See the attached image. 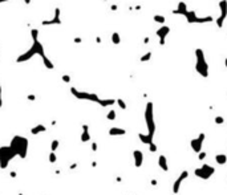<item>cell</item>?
Listing matches in <instances>:
<instances>
[{
	"mask_svg": "<svg viewBox=\"0 0 227 195\" xmlns=\"http://www.w3.org/2000/svg\"><path fill=\"white\" fill-rule=\"evenodd\" d=\"M28 153V139L25 137L15 136L8 146L0 147V167L6 169L9 162L16 157L25 158Z\"/></svg>",
	"mask_w": 227,
	"mask_h": 195,
	"instance_id": "obj_1",
	"label": "cell"
},
{
	"mask_svg": "<svg viewBox=\"0 0 227 195\" xmlns=\"http://www.w3.org/2000/svg\"><path fill=\"white\" fill-rule=\"evenodd\" d=\"M195 71L201 77H203V78L209 77V64L206 61L203 49H201V48L195 49Z\"/></svg>",
	"mask_w": 227,
	"mask_h": 195,
	"instance_id": "obj_2",
	"label": "cell"
},
{
	"mask_svg": "<svg viewBox=\"0 0 227 195\" xmlns=\"http://www.w3.org/2000/svg\"><path fill=\"white\" fill-rule=\"evenodd\" d=\"M35 54H39L41 58L45 56V53H44V47L43 44L39 41V40H35L32 47L28 49L27 52H24L23 54H20L17 58H16V63H24V61H28V60H31Z\"/></svg>",
	"mask_w": 227,
	"mask_h": 195,
	"instance_id": "obj_3",
	"label": "cell"
},
{
	"mask_svg": "<svg viewBox=\"0 0 227 195\" xmlns=\"http://www.w3.org/2000/svg\"><path fill=\"white\" fill-rule=\"evenodd\" d=\"M181 16H183L189 24H207V23L213 21V16H210V15H207V16H199L193 9H186L185 12H182Z\"/></svg>",
	"mask_w": 227,
	"mask_h": 195,
	"instance_id": "obj_4",
	"label": "cell"
},
{
	"mask_svg": "<svg viewBox=\"0 0 227 195\" xmlns=\"http://www.w3.org/2000/svg\"><path fill=\"white\" fill-rule=\"evenodd\" d=\"M145 122L147 128V134L154 137L155 133V122H154V105L153 102H147L145 108Z\"/></svg>",
	"mask_w": 227,
	"mask_h": 195,
	"instance_id": "obj_5",
	"label": "cell"
},
{
	"mask_svg": "<svg viewBox=\"0 0 227 195\" xmlns=\"http://www.w3.org/2000/svg\"><path fill=\"white\" fill-rule=\"evenodd\" d=\"M71 93L78 100H85V101H90V102H96V104H100V100H101L96 93L81 92V91H77L76 88H71Z\"/></svg>",
	"mask_w": 227,
	"mask_h": 195,
	"instance_id": "obj_6",
	"label": "cell"
},
{
	"mask_svg": "<svg viewBox=\"0 0 227 195\" xmlns=\"http://www.w3.org/2000/svg\"><path fill=\"white\" fill-rule=\"evenodd\" d=\"M214 173H215V169L213 166H210V165H207V163H203L201 167L194 170L195 177H198L201 179H205V181L206 179H210L211 175H214Z\"/></svg>",
	"mask_w": 227,
	"mask_h": 195,
	"instance_id": "obj_7",
	"label": "cell"
},
{
	"mask_svg": "<svg viewBox=\"0 0 227 195\" xmlns=\"http://www.w3.org/2000/svg\"><path fill=\"white\" fill-rule=\"evenodd\" d=\"M218 7H219L220 15H219V17L215 20V23H216V26H218V28H223L225 20L227 17V0H219Z\"/></svg>",
	"mask_w": 227,
	"mask_h": 195,
	"instance_id": "obj_8",
	"label": "cell"
},
{
	"mask_svg": "<svg viewBox=\"0 0 227 195\" xmlns=\"http://www.w3.org/2000/svg\"><path fill=\"white\" fill-rule=\"evenodd\" d=\"M205 138H206V134H205V133H201L197 138H193V139L190 141V146H191V149H193V151H194L195 154H199V153L202 151Z\"/></svg>",
	"mask_w": 227,
	"mask_h": 195,
	"instance_id": "obj_9",
	"label": "cell"
},
{
	"mask_svg": "<svg viewBox=\"0 0 227 195\" xmlns=\"http://www.w3.org/2000/svg\"><path fill=\"white\" fill-rule=\"evenodd\" d=\"M187 177H189V171H187V170H183V171L179 174V177L174 181V183H173V193H174V194L179 193L181 184H182V182H183L185 179H187Z\"/></svg>",
	"mask_w": 227,
	"mask_h": 195,
	"instance_id": "obj_10",
	"label": "cell"
},
{
	"mask_svg": "<svg viewBox=\"0 0 227 195\" xmlns=\"http://www.w3.org/2000/svg\"><path fill=\"white\" fill-rule=\"evenodd\" d=\"M170 33V27H167V26H162V27H160L158 29H157V32H155V35H157V37L160 39V45H164L165 44V39H166V36Z\"/></svg>",
	"mask_w": 227,
	"mask_h": 195,
	"instance_id": "obj_11",
	"label": "cell"
},
{
	"mask_svg": "<svg viewBox=\"0 0 227 195\" xmlns=\"http://www.w3.org/2000/svg\"><path fill=\"white\" fill-rule=\"evenodd\" d=\"M56 24H61V20H60V8H56L55 9V17H53V19H51V20H43V21H41V26H44V27L56 26Z\"/></svg>",
	"mask_w": 227,
	"mask_h": 195,
	"instance_id": "obj_12",
	"label": "cell"
},
{
	"mask_svg": "<svg viewBox=\"0 0 227 195\" xmlns=\"http://www.w3.org/2000/svg\"><path fill=\"white\" fill-rule=\"evenodd\" d=\"M133 158H134V165L137 167H141L144 163V153L141 150H134L133 151Z\"/></svg>",
	"mask_w": 227,
	"mask_h": 195,
	"instance_id": "obj_13",
	"label": "cell"
},
{
	"mask_svg": "<svg viewBox=\"0 0 227 195\" xmlns=\"http://www.w3.org/2000/svg\"><path fill=\"white\" fill-rule=\"evenodd\" d=\"M90 141V134H89V126L88 125H82V134H81V142H89Z\"/></svg>",
	"mask_w": 227,
	"mask_h": 195,
	"instance_id": "obj_14",
	"label": "cell"
},
{
	"mask_svg": "<svg viewBox=\"0 0 227 195\" xmlns=\"http://www.w3.org/2000/svg\"><path fill=\"white\" fill-rule=\"evenodd\" d=\"M126 134V130L122 129V128H110L109 129V136L112 137H116V136H125Z\"/></svg>",
	"mask_w": 227,
	"mask_h": 195,
	"instance_id": "obj_15",
	"label": "cell"
},
{
	"mask_svg": "<svg viewBox=\"0 0 227 195\" xmlns=\"http://www.w3.org/2000/svg\"><path fill=\"white\" fill-rule=\"evenodd\" d=\"M138 138H140V141L142 143H145V145H147V146H149L150 143H153V138H154V137H150L149 134L140 133V134H138Z\"/></svg>",
	"mask_w": 227,
	"mask_h": 195,
	"instance_id": "obj_16",
	"label": "cell"
},
{
	"mask_svg": "<svg viewBox=\"0 0 227 195\" xmlns=\"http://www.w3.org/2000/svg\"><path fill=\"white\" fill-rule=\"evenodd\" d=\"M158 165H160V167L164 170V171H169V166H167V159H166V157L164 156V154H161L160 156V158H158Z\"/></svg>",
	"mask_w": 227,
	"mask_h": 195,
	"instance_id": "obj_17",
	"label": "cell"
},
{
	"mask_svg": "<svg viewBox=\"0 0 227 195\" xmlns=\"http://www.w3.org/2000/svg\"><path fill=\"white\" fill-rule=\"evenodd\" d=\"M45 130H47V128L44 126V125L39 123V125H36V126H33V128L31 129V133H32V134H40V133H43V132H45Z\"/></svg>",
	"mask_w": 227,
	"mask_h": 195,
	"instance_id": "obj_18",
	"label": "cell"
},
{
	"mask_svg": "<svg viewBox=\"0 0 227 195\" xmlns=\"http://www.w3.org/2000/svg\"><path fill=\"white\" fill-rule=\"evenodd\" d=\"M215 161L218 165H226L227 163V156L226 154H216L215 156Z\"/></svg>",
	"mask_w": 227,
	"mask_h": 195,
	"instance_id": "obj_19",
	"label": "cell"
},
{
	"mask_svg": "<svg viewBox=\"0 0 227 195\" xmlns=\"http://www.w3.org/2000/svg\"><path fill=\"white\" fill-rule=\"evenodd\" d=\"M43 64L45 65V68H47V69H53V68H55V65H53V63H52L51 60H49L47 56H44V57H43Z\"/></svg>",
	"mask_w": 227,
	"mask_h": 195,
	"instance_id": "obj_20",
	"label": "cell"
},
{
	"mask_svg": "<svg viewBox=\"0 0 227 195\" xmlns=\"http://www.w3.org/2000/svg\"><path fill=\"white\" fill-rule=\"evenodd\" d=\"M153 20H154L155 23L165 24V20H166V17L164 16V15H154V16H153Z\"/></svg>",
	"mask_w": 227,
	"mask_h": 195,
	"instance_id": "obj_21",
	"label": "cell"
},
{
	"mask_svg": "<svg viewBox=\"0 0 227 195\" xmlns=\"http://www.w3.org/2000/svg\"><path fill=\"white\" fill-rule=\"evenodd\" d=\"M112 43L113 44H120L121 43V37H120V35H118V32L112 33Z\"/></svg>",
	"mask_w": 227,
	"mask_h": 195,
	"instance_id": "obj_22",
	"label": "cell"
},
{
	"mask_svg": "<svg viewBox=\"0 0 227 195\" xmlns=\"http://www.w3.org/2000/svg\"><path fill=\"white\" fill-rule=\"evenodd\" d=\"M151 56H153V53H151V52H146V53L144 54V56H141V58H140V60H141V63H147V61H149V60L151 58Z\"/></svg>",
	"mask_w": 227,
	"mask_h": 195,
	"instance_id": "obj_23",
	"label": "cell"
},
{
	"mask_svg": "<svg viewBox=\"0 0 227 195\" xmlns=\"http://www.w3.org/2000/svg\"><path fill=\"white\" fill-rule=\"evenodd\" d=\"M116 117H117L116 116V110H109V113L106 114V118L109 119V121H114Z\"/></svg>",
	"mask_w": 227,
	"mask_h": 195,
	"instance_id": "obj_24",
	"label": "cell"
},
{
	"mask_svg": "<svg viewBox=\"0 0 227 195\" xmlns=\"http://www.w3.org/2000/svg\"><path fill=\"white\" fill-rule=\"evenodd\" d=\"M31 36L33 39V41H35V40H39V29H36V28L31 29Z\"/></svg>",
	"mask_w": 227,
	"mask_h": 195,
	"instance_id": "obj_25",
	"label": "cell"
},
{
	"mask_svg": "<svg viewBox=\"0 0 227 195\" xmlns=\"http://www.w3.org/2000/svg\"><path fill=\"white\" fill-rule=\"evenodd\" d=\"M116 104H118V106H120V108L122 109V110H125V109H126V104H125L124 100L118 98V100H116Z\"/></svg>",
	"mask_w": 227,
	"mask_h": 195,
	"instance_id": "obj_26",
	"label": "cell"
},
{
	"mask_svg": "<svg viewBox=\"0 0 227 195\" xmlns=\"http://www.w3.org/2000/svg\"><path fill=\"white\" fill-rule=\"evenodd\" d=\"M57 147H58V141H57V139H55V141H52V143H51V149H52V151H56Z\"/></svg>",
	"mask_w": 227,
	"mask_h": 195,
	"instance_id": "obj_27",
	"label": "cell"
},
{
	"mask_svg": "<svg viewBox=\"0 0 227 195\" xmlns=\"http://www.w3.org/2000/svg\"><path fill=\"white\" fill-rule=\"evenodd\" d=\"M56 159H57V158H56L55 151H52L51 154H49V162H51V163H55V162H56Z\"/></svg>",
	"mask_w": 227,
	"mask_h": 195,
	"instance_id": "obj_28",
	"label": "cell"
},
{
	"mask_svg": "<svg viewBox=\"0 0 227 195\" xmlns=\"http://www.w3.org/2000/svg\"><path fill=\"white\" fill-rule=\"evenodd\" d=\"M223 122H225V118H223V117H220V116L215 117V123H216V125H222Z\"/></svg>",
	"mask_w": 227,
	"mask_h": 195,
	"instance_id": "obj_29",
	"label": "cell"
},
{
	"mask_svg": "<svg viewBox=\"0 0 227 195\" xmlns=\"http://www.w3.org/2000/svg\"><path fill=\"white\" fill-rule=\"evenodd\" d=\"M149 150H150L151 153H155V151H157V145H155L154 142L150 143V145H149Z\"/></svg>",
	"mask_w": 227,
	"mask_h": 195,
	"instance_id": "obj_30",
	"label": "cell"
},
{
	"mask_svg": "<svg viewBox=\"0 0 227 195\" xmlns=\"http://www.w3.org/2000/svg\"><path fill=\"white\" fill-rule=\"evenodd\" d=\"M61 78H63V81H64V82H67V84L71 82V76H68V74H63V77H61Z\"/></svg>",
	"mask_w": 227,
	"mask_h": 195,
	"instance_id": "obj_31",
	"label": "cell"
},
{
	"mask_svg": "<svg viewBox=\"0 0 227 195\" xmlns=\"http://www.w3.org/2000/svg\"><path fill=\"white\" fill-rule=\"evenodd\" d=\"M206 156H207V153L201 151V153H199V156H198V159H199V161H203V159L206 158Z\"/></svg>",
	"mask_w": 227,
	"mask_h": 195,
	"instance_id": "obj_32",
	"label": "cell"
},
{
	"mask_svg": "<svg viewBox=\"0 0 227 195\" xmlns=\"http://www.w3.org/2000/svg\"><path fill=\"white\" fill-rule=\"evenodd\" d=\"M73 41H75L76 44H80V43L82 41V39H81V37H75V39H73Z\"/></svg>",
	"mask_w": 227,
	"mask_h": 195,
	"instance_id": "obj_33",
	"label": "cell"
},
{
	"mask_svg": "<svg viewBox=\"0 0 227 195\" xmlns=\"http://www.w3.org/2000/svg\"><path fill=\"white\" fill-rule=\"evenodd\" d=\"M92 150H93V151H96V150H97V143L96 142L92 143Z\"/></svg>",
	"mask_w": 227,
	"mask_h": 195,
	"instance_id": "obj_34",
	"label": "cell"
},
{
	"mask_svg": "<svg viewBox=\"0 0 227 195\" xmlns=\"http://www.w3.org/2000/svg\"><path fill=\"white\" fill-rule=\"evenodd\" d=\"M35 98H36V97H35V96H33V94H29V96H28V100H31V101H33V100H35Z\"/></svg>",
	"mask_w": 227,
	"mask_h": 195,
	"instance_id": "obj_35",
	"label": "cell"
},
{
	"mask_svg": "<svg viewBox=\"0 0 227 195\" xmlns=\"http://www.w3.org/2000/svg\"><path fill=\"white\" fill-rule=\"evenodd\" d=\"M110 8H112V11H117V6H116V4H113Z\"/></svg>",
	"mask_w": 227,
	"mask_h": 195,
	"instance_id": "obj_36",
	"label": "cell"
},
{
	"mask_svg": "<svg viewBox=\"0 0 227 195\" xmlns=\"http://www.w3.org/2000/svg\"><path fill=\"white\" fill-rule=\"evenodd\" d=\"M23 2H24V3H25V4H27V6H28V4H31V2H32V0H23Z\"/></svg>",
	"mask_w": 227,
	"mask_h": 195,
	"instance_id": "obj_37",
	"label": "cell"
},
{
	"mask_svg": "<svg viewBox=\"0 0 227 195\" xmlns=\"http://www.w3.org/2000/svg\"><path fill=\"white\" fill-rule=\"evenodd\" d=\"M96 43H101V37H96Z\"/></svg>",
	"mask_w": 227,
	"mask_h": 195,
	"instance_id": "obj_38",
	"label": "cell"
},
{
	"mask_svg": "<svg viewBox=\"0 0 227 195\" xmlns=\"http://www.w3.org/2000/svg\"><path fill=\"white\" fill-rule=\"evenodd\" d=\"M6 2H9V0H0V4H2V3H6Z\"/></svg>",
	"mask_w": 227,
	"mask_h": 195,
	"instance_id": "obj_39",
	"label": "cell"
},
{
	"mask_svg": "<svg viewBox=\"0 0 227 195\" xmlns=\"http://www.w3.org/2000/svg\"><path fill=\"white\" fill-rule=\"evenodd\" d=\"M225 67H226V68H227V57H226V58H225Z\"/></svg>",
	"mask_w": 227,
	"mask_h": 195,
	"instance_id": "obj_40",
	"label": "cell"
},
{
	"mask_svg": "<svg viewBox=\"0 0 227 195\" xmlns=\"http://www.w3.org/2000/svg\"><path fill=\"white\" fill-rule=\"evenodd\" d=\"M0 98H2V86H0Z\"/></svg>",
	"mask_w": 227,
	"mask_h": 195,
	"instance_id": "obj_41",
	"label": "cell"
},
{
	"mask_svg": "<svg viewBox=\"0 0 227 195\" xmlns=\"http://www.w3.org/2000/svg\"><path fill=\"white\" fill-rule=\"evenodd\" d=\"M19 195H24V194H19Z\"/></svg>",
	"mask_w": 227,
	"mask_h": 195,
	"instance_id": "obj_42",
	"label": "cell"
}]
</instances>
